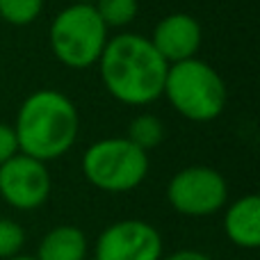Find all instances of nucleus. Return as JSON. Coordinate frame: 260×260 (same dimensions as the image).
<instances>
[{"label":"nucleus","mask_w":260,"mask_h":260,"mask_svg":"<svg viewBox=\"0 0 260 260\" xmlns=\"http://www.w3.org/2000/svg\"><path fill=\"white\" fill-rule=\"evenodd\" d=\"M18 151L39 162L67 155L80 133V114L69 96L39 89L21 103L14 121Z\"/></svg>","instance_id":"obj_2"},{"label":"nucleus","mask_w":260,"mask_h":260,"mask_svg":"<svg viewBox=\"0 0 260 260\" xmlns=\"http://www.w3.org/2000/svg\"><path fill=\"white\" fill-rule=\"evenodd\" d=\"M148 39L153 48L160 53V57L171 67V64L197 57L203 44V30L194 16L176 12L162 18Z\"/></svg>","instance_id":"obj_9"},{"label":"nucleus","mask_w":260,"mask_h":260,"mask_svg":"<svg viewBox=\"0 0 260 260\" xmlns=\"http://www.w3.org/2000/svg\"><path fill=\"white\" fill-rule=\"evenodd\" d=\"M7 260H37V258H32V256H14V258H7Z\"/></svg>","instance_id":"obj_18"},{"label":"nucleus","mask_w":260,"mask_h":260,"mask_svg":"<svg viewBox=\"0 0 260 260\" xmlns=\"http://www.w3.org/2000/svg\"><path fill=\"white\" fill-rule=\"evenodd\" d=\"M23 242H25V231L14 219H0V258L7 260L18 256Z\"/></svg>","instance_id":"obj_15"},{"label":"nucleus","mask_w":260,"mask_h":260,"mask_svg":"<svg viewBox=\"0 0 260 260\" xmlns=\"http://www.w3.org/2000/svg\"><path fill=\"white\" fill-rule=\"evenodd\" d=\"M50 189H53V180L46 162L18 153L5 165H0V197L16 210L41 208L48 201Z\"/></svg>","instance_id":"obj_7"},{"label":"nucleus","mask_w":260,"mask_h":260,"mask_svg":"<svg viewBox=\"0 0 260 260\" xmlns=\"http://www.w3.org/2000/svg\"><path fill=\"white\" fill-rule=\"evenodd\" d=\"M162 96L187 121L208 123L224 112L226 82L208 62L192 57L169 67Z\"/></svg>","instance_id":"obj_3"},{"label":"nucleus","mask_w":260,"mask_h":260,"mask_svg":"<svg viewBox=\"0 0 260 260\" xmlns=\"http://www.w3.org/2000/svg\"><path fill=\"white\" fill-rule=\"evenodd\" d=\"M101 21L110 27H126L135 21L139 12L137 0H96L94 3Z\"/></svg>","instance_id":"obj_13"},{"label":"nucleus","mask_w":260,"mask_h":260,"mask_svg":"<svg viewBox=\"0 0 260 260\" xmlns=\"http://www.w3.org/2000/svg\"><path fill=\"white\" fill-rule=\"evenodd\" d=\"M37 260H87V238L78 226H55L37 247Z\"/></svg>","instance_id":"obj_11"},{"label":"nucleus","mask_w":260,"mask_h":260,"mask_svg":"<svg viewBox=\"0 0 260 260\" xmlns=\"http://www.w3.org/2000/svg\"><path fill=\"white\" fill-rule=\"evenodd\" d=\"M99 71L103 87L114 101L144 108L162 96L169 64L153 48L148 37L123 32L108 39Z\"/></svg>","instance_id":"obj_1"},{"label":"nucleus","mask_w":260,"mask_h":260,"mask_svg":"<svg viewBox=\"0 0 260 260\" xmlns=\"http://www.w3.org/2000/svg\"><path fill=\"white\" fill-rule=\"evenodd\" d=\"M160 260H212V258L206 256V253H201V251H192V249H185V251H176V253H171V256L160 258Z\"/></svg>","instance_id":"obj_17"},{"label":"nucleus","mask_w":260,"mask_h":260,"mask_svg":"<svg viewBox=\"0 0 260 260\" xmlns=\"http://www.w3.org/2000/svg\"><path fill=\"white\" fill-rule=\"evenodd\" d=\"M171 208L185 217H210L229 201V185L212 167L194 165L180 169L167 187Z\"/></svg>","instance_id":"obj_6"},{"label":"nucleus","mask_w":260,"mask_h":260,"mask_svg":"<svg viewBox=\"0 0 260 260\" xmlns=\"http://www.w3.org/2000/svg\"><path fill=\"white\" fill-rule=\"evenodd\" d=\"M167 137V128L162 123L160 117L151 112H144V114H137L133 121L128 123V133H126V139L135 144L137 148L142 151H153L157 148Z\"/></svg>","instance_id":"obj_12"},{"label":"nucleus","mask_w":260,"mask_h":260,"mask_svg":"<svg viewBox=\"0 0 260 260\" xmlns=\"http://www.w3.org/2000/svg\"><path fill=\"white\" fill-rule=\"evenodd\" d=\"M96 260H160L162 238L155 226L142 219L110 224L96 242Z\"/></svg>","instance_id":"obj_8"},{"label":"nucleus","mask_w":260,"mask_h":260,"mask_svg":"<svg viewBox=\"0 0 260 260\" xmlns=\"http://www.w3.org/2000/svg\"><path fill=\"white\" fill-rule=\"evenodd\" d=\"M224 231L235 247H260V199L256 194H247L231 203L224 215Z\"/></svg>","instance_id":"obj_10"},{"label":"nucleus","mask_w":260,"mask_h":260,"mask_svg":"<svg viewBox=\"0 0 260 260\" xmlns=\"http://www.w3.org/2000/svg\"><path fill=\"white\" fill-rule=\"evenodd\" d=\"M87 260H96V258H87Z\"/></svg>","instance_id":"obj_20"},{"label":"nucleus","mask_w":260,"mask_h":260,"mask_svg":"<svg viewBox=\"0 0 260 260\" xmlns=\"http://www.w3.org/2000/svg\"><path fill=\"white\" fill-rule=\"evenodd\" d=\"M18 139L14 133V126L0 123V165H5L7 160H12L14 155H18Z\"/></svg>","instance_id":"obj_16"},{"label":"nucleus","mask_w":260,"mask_h":260,"mask_svg":"<svg viewBox=\"0 0 260 260\" xmlns=\"http://www.w3.org/2000/svg\"><path fill=\"white\" fill-rule=\"evenodd\" d=\"M148 153L126 137H108L91 144L82 155V174L101 192L123 194L139 187L148 174Z\"/></svg>","instance_id":"obj_5"},{"label":"nucleus","mask_w":260,"mask_h":260,"mask_svg":"<svg viewBox=\"0 0 260 260\" xmlns=\"http://www.w3.org/2000/svg\"><path fill=\"white\" fill-rule=\"evenodd\" d=\"M73 3H80V5H94L96 0H73Z\"/></svg>","instance_id":"obj_19"},{"label":"nucleus","mask_w":260,"mask_h":260,"mask_svg":"<svg viewBox=\"0 0 260 260\" xmlns=\"http://www.w3.org/2000/svg\"><path fill=\"white\" fill-rule=\"evenodd\" d=\"M108 39V25L101 21L94 5L71 3L53 18L48 30L55 59L76 71L99 64Z\"/></svg>","instance_id":"obj_4"},{"label":"nucleus","mask_w":260,"mask_h":260,"mask_svg":"<svg viewBox=\"0 0 260 260\" xmlns=\"http://www.w3.org/2000/svg\"><path fill=\"white\" fill-rule=\"evenodd\" d=\"M44 0H0V18L9 25H30L39 18Z\"/></svg>","instance_id":"obj_14"}]
</instances>
